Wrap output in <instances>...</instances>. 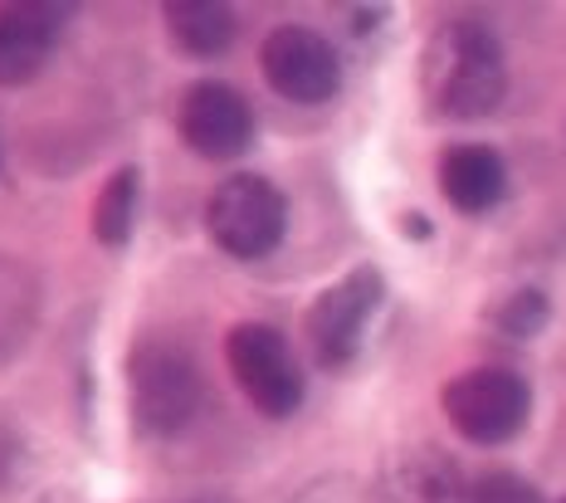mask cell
I'll list each match as a JSON object with an SVG mask.
<instances>
[{
  "label": "cell",
  "mask_w": 566,
  "mask_h": 503,
  "mask_svg": "<svg viewBox=\"0 0 566 503\" xmlns=\"http://www.w3.org/2000/svg\"><path fill=\"white\" fill-rule=\"evenodd\" d=\"M269 88L289 103H327L342 88V60L337 50L308 25H279L259 50Z\"/></svg>",
  "instance_id": "obj_7"
},
{
  "label": "cell",
  "mask_w": 566,
  "mask_h": 503,
  "mask_svg": "<svg viewBox=\"0 0 566 503\" xmlns=\"http://www.w3.org/2000/svg\"><path fill=\"white\" fill-rule=\"evenodd\" d=\"M420 84L440 118H489L503 103V88H509V60H503L499 34L479 20L440 25L420 54Z\"/></svg>",
  "instance_id": "obj_1"
},
{
  "label": "cell",
  "mask_w": 566,
  "mask_h": 503,
  "mask_svg": "<svg viewBox=\"0 0 566 503\" xmlns=\"http://www.w3.org/2000/svg\"><path fill=\"white\" fill-rule=\"evenodd\" d=\"M298 503H342V494L333 484H323V489H308V494H303Z\"/></svg>",
  "instance_id": "obj_16"
},
{
  "label": "cell",
  "mask_w": 566,
  "mask_h": 503,
  "mask_svg": "<svg viewBox=\"0 0 566 503\" xmlns=\"http://www.w3.org/2000/svg\"><path fill=\"white\" fill-rule=\"evenodd\" d=\"M137 201H142V177L137 167H123L113 171L108 186L98 191V201H93V235L103 244H127L137 230Z\"/></svg>",
  "instance_id": "obj_13"
},
{
  "label": "cell",
  "mask_w": 566,
  "mask_h": 503,
  "mask_svg": "<svg viewBox=\"0 0 566 503\" xmlns=\"http://www.w3.org/2000/svg\"><path fill=\"white\" fill-rule=\"evenodd\" d=\"M557 503H566V499H557Z\"/></svg>",
  "instance_id": "obj_17"
},
{
  "label": "cell",
  "mask_w": 566,
  "mask_h": 503,
  "mask_svg": "<svg viewBox=\"0 0 566 503\" xmlns=\"http://www.w3.org/2000/svg\"><path fill=\"white\" fill-rule=\"evenodd\" d=\"M444 416L464 440L474 444H509L533 416V391L509 367H474L459 371L444 386Z\"/></svg>",
  "instance_id": "obj_3"
},
{
  "label": "cell",
  "mask_w": 566,
  "mask_h": 503,
  "mask_svg": "<svg viewBox=\"0 0 566 503\" xmlns=\"http://www.w3.org/2000/svg\"><path fill=\"white\" fill-rule=\"evenodd\" d=\"M226 361H230L234 381H240V391L250 396L264 416L283 420L303 406V367L279 327L240 323L226 337Z\"/></svg>",
  "instance_id": "obj_5"
},
{
  "label": "cell",
  "mask_w": 566,
  "mask_h": 503,
  "mask_svg": "<svg viewBox=\"0 0 566 503\" xmlns=\"http://www.w3.org/2000/svg\"><path fill=\"white\" fill-rule=\"evenodd\" d=\"M469 503H542V494L527 484L523 474L493 470V474L469 479Z\"/></svg>",
  "instance_id": "obj_15"
},
{
  "label": "cell",
  "mask_w": 566,
  "mask_h": 503,
  "mask_svg": "<svg viewBox=\"0 0 566 503\" xmlns=\"http://www.w3.org/2000/svg\"><path fill=\"white\" fill-rule=\"evenodd\" d=\"M64 10L40 0H0V88H20L50 64Z\"/></svg>",
  "instance_id": "obj_9"
},
{
  "label": "cell",
  "mask_w": 566,
  "mask_h": 503,
  "mask_svg": "<svg viewBox=\"0 0 566 503\" xmlns=\"http://www.w3.org/2000/svg\"><path fill=\"white\" fill-rule=\"evenodd\" d=\"M547 318H552V303H547V294H537V289H517V294H509L493 308V323L509 337H533L547 327Z\"/></svg>",
  "instance_id": "obj_14"
},
{
  "label": "cell",
  "mask_w": 566,
  "mask_h": 503,
  "mask_svg": "<svg viewBox=\"0 0 566 503\" xmlns=\"http://www.w3.org/2000/svg\"><path fill=\"white\" fill-rule=\"evenodd\" d=\"M206 226H210V240L226 254H234V260H264L283 240L289 206H283V191L274 181L240 171V177L220 181L216 196L206 201Z\"/></svg>",
  "instance_id": "obj_4"
},
{
  "label": "cell",
  "mask_w": 566,
  "mask_h": 503,
  "mask_svg": "<svg viewBox=\"0 0 566 503\" xmlns=\"http://www.w3.org/2000/svg\"><path fill=\"white\" fill-rule=\"evenodd\" d=\"M381 298H386V284L376 269H352L342 284L317 294V303L308 308V323H303L317 367H347L361 353V333L376 318Z\"/></svg>",
  "instance_id": "obj_6"
},
{
  "label": "cell",
  "mask_w": 566,
  "mask_h": 503,
  "mask_svg": "<svg viewBox=\"0 0 566 503\" xmlns=\"http://www.w3.org/2000/svg\"><path fill=\"white\" fill-rule=\"evenodd\" d=\"M391 503H469V479L440 450H410L386 470Z\"/></svg>",
  "instance_id": "obj_11"
},
{
  "label": "cell",
  "mask_w": 566,
  "mask_h": 503,
  "mask_svg": "<svg viewBox=\"0 0 566 503\" xmlns=\"http://www.w3.org/2000/svg\"><path fill=\"white\" fill-rule=\"evenodd\" d=\"M127 391H133V420L147 436H176L196 416L200 371L186 347L142 343L127 361Z\"/></svg>",
  "instance_id": "obj_2"
},
{
  "label": "cell",
  "mask_w": 566,
  "mask_h": 503,
  "mask_svg": "<svg viewBox=\"0 0 566 503\" xmlns=\"http://www.w3.org/2000/svg\"><path fill=\"white\" fill-rule=\"evenodd\" d=\"M176 123H181L186 147L210 161L240 157L254 137V113H250V103H244V93L220 84V78H200V84L186 88Z\"/></svg>",
  "instance_id": "obj_8"
},
{
  "label": "cell",
  "mask_w": 566,
  "mask_h": 503,
  "mask_svg": "<svg viewBox=\"0 0 566 503\" xmlns=\"http://www.w3.org/2000/svg\"><path fill=\"white\" fill-rule=\"evenodd\" d=\"M440 191L444 201L464 216H483L503 201L509 191V167L493 147H479V143H464V147H450L440 157Z\"/></svg>",
  "instance_id": "obj_10"
},
{
  "label": "cell",
  "mask_w": 566,
  "mask_h": 503,
  "mask_svg": "<svg viewBox=\"0 0 566 503\" xmlns=\"http://www.w3.org/2000/svg\"><path fill=\"white\" fill-rule=\"evenodd\" d=\"M161 15H167L171 40L181 44L186 54H200V60L230 50L234 30H240L234 25V10L220 6V0H176V6H167Z\"/></svg>",
  "instance_id": "obj_12"
}]
</instances>
